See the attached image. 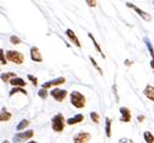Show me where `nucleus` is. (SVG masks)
I'll return each instance as SVG.
<instances>
[{
	"label": "nucleus",
	"instance_id": "4468645a",
	"mask_svg": "<svg viewBox=\"0 0 154 143\" xmlns=\"http://www.w3.org/2000/svg\"><path fill=\"white\" fill-rule=\"evenodd\" d=\"M11 118L12 114L6 108H2V111H0V121H9L11 120Z\"/></svg>",
	"mask_w": 154,
	"mask_h": 143
},
{
	"label": "nucleus",
	"instance_id": "9b49d317",
	"mask_svg": "<svg viewBox=\"0 0 154 143\" xmlns=\"http://www.w3.org/2000/svg\"><path fill=\"white\" fill-rule=\"evenodd\" d=\"M66 35L69 38V40L78 47V49H82V44H80V41H79V39H78V37H76V34L73 32V29H70V28H68V29H66Z\"/></svg>",
	"mask_w": 154,
	"mask_h": 143
},
{
	"label": "nucleus",
	"instance_id": "f257e3e1",
	"mask_svg": "<svg viewBox=\"0 0 154 143\" xmlns=\"http://www.w3.org/2000/svg\"><path fill=\"white\" fill-rule=\"evenodd\" d=\"M69 98H70V103L78 109H82L85 107L86 104V98L83 93L78 92V91H72L70 95H69Z\"/></svg>",
	"mask_w": 154,
	"mask_h": 143
},
{
	"label": "nucleus",
	"instance_id": "c85d7f7f",
	"mask_svg": "<svg viewBox=\"0 0 154 143\" xmlns=\"http://www.w3.org/2000/svg\"><path fill=\"white\" fill-rule=\"evenodd\" d=\"M27 78H28V80H30V81H32L33 86H36V85H38V79H36L35 77H33V75L28 74V75H27Z\"/></svg>",
	"mask_w": 154,
	"mask_h": 143
},
{
	"label": "nucleus",
	"instance_id": "ddd939ff",
	"mask_svg": "<svg viewBox=\"0 0 154 143\" xmlns=\"http://www.w3.org/2000/svg\"><path fill=\"white\" fill-rule=\"evenodd\" d=\"M84 120H85V117L83 114H76V115L67 119V124L68 125H75V124H79V123H82Z\"/></svg>",
	"mask_w": 154,
	"mask_h": 143
},
{
	"label": "nucleus",
	"instance_id": "2f4dec72",
	"mask_svg": "<svg viewBox=\"0 0 154 143\" xmlns=\"http://www.w3.org/2000/svg\"><path fill=\"white\" fill-rule=\"evenodd\" d=\"M119 142H129V143H132V139H128V138H123V139H119Z\"/></svg>",
	"mask_w": 154,
	"mask_h": 143
},
{
	"label": "nucleus",
	"instance_id": "a878e982",
	"mask_svg": "<svg viewBox=\"0 0 154 143\" xmlns=\"http://www.w3.org/2000/svg\"><path fill=\"white\" fill-rule=\"evenodd\" d=\"M10 41H11V44H14V45H20V44L22 43V40H21L18 37H16V35H11V37H10Z\"/></svg>",
	"mask_w": 154,
	"mask_h": 143
},
{
	"label": "nucleus",
	"instance_id": "aec40b11",
	"mask_svg": "<svg viewBox=\"0 0 154 143\" xmlns=\"http://www.w3.org/2000/svg\"><path fill=\"white\" fill-rule=\"evenodd\" d=\"M15 77H17V75H16V73H12V72H9V73H3L2 75H0L2 81H4V83H10V80L12 78H15Z\"/></svg>",
	"mask_w": 154,
	"mask_h": 143
},
{
	"label": "nucleus",
	"instance_id": "4be33fe9",
	"mask_svg": "<svg viewBox=\"0 0 154 143\" xmlns=\"http://www.w3.org/2000/svg\"><path fill=\"white\" fill-rule=\"evenodd\" d=\"M143 139H144V142H147V143H153V142H154V135L150 133L149 131H144V132H143Z\"/></svg>",
	"mask_w": 154,
	"mask_h": 143
},
{
	"label": "nucleus",
	"instance_id": "393cba45",
	"mask_svg": "<svg viewBox=\"0 0 154 143\" xmlns=\"http://www.w3.org/2000/svg\"><path fill=\"white\" fill-rule=\"evenodd\" d=\"M90 118H91V120H92L95 124H98V123H100V115H98L97 112H91V113H90Z\"/></svg>",
	"mask_w": 154,
	"mask_h": 143
},
{
	"label": "nucleus",
	"instance_id": "dca6fc26",
	"mask_svg": "<svg viewBox=\"0 0 154 143\" xmlns=\"http://www.w3.org/2000/svg\"><path fill=\"white\" fill-rule=\"evenodd\" d=\"M16 93H23L24 96H27L28 95V92L23 89V86H14L12 87V90L9 92V97H12L14 95H16Z\"/></svg>",
	"mask_w": 154,
	"mask_h": 143
},
{
	"label": "nucleus",
	"instance_id": "412c9836",
	"mask_svg": "<svg viewBox=\"0 0 154 143\" xmlns=\"http://www.w3.org/2000/svg\"><path fill=\"white\" fill-rule=\"evenodd\" d=\"M29 124H30V121H29L28 119H23V120H21V121L17 124L16 130H17V131H22V130L27 129V127L29 126Z\"/></svg>",
	"mask_w": 154,
	"mask_h": 143
},
{
	"label": "nucleus",
	"instance_id": "39448f33",
	"mask_svg": "<svg viewBox=\"0 0 154 143\" xmlns=\"http://www.w3.org/2000/svg\"><path fill=\"white\" fill-rule=\"evenodd\" d=\"M125 5H126L129 9H132V10H134V11H135V12H136V14H137V15H138L143 21H146V22H150V21H152V16H150L148 12H146V11L141 10L140 8H137L136 5H134V4L129 3V2H128V3H125Z\"/></svg>",
	"mask_w": 154,
	"mask_h": 143
},
{
	"label": "nucleus",
	"instance_id": "f03ea898",
	"mask_svg": "<svg viewBox=\"0 0 154 143\" xmlns=\"http://www.w3.org/2000/svg\"><path fill=\"white\" fill-rule=\"evenodd\" d=\"M66 123L67 120L64 119V117L61 114V113H57L52 119H51V127L55 132L60 133L64 130V126H66Z\"/></svg>",
	"mask_w": 154,
	"mask_h": 143
},
{
	"label": "nucleus",
	"instance_id": "0eeeda50",
	"mask_svg": "<svg viewBox=\"0 0 154 143\" xmlns=\"http://www.w3.org/2000/svg\"><path fill=\"white\" fill-rule=\"evenodd\" d=\"M120 112V121L122 123H130L131 121V111L128 107H120L119 108Z\"/></svg>",
	"mask_w": 154,
	"mask_h": 143
},
{
	"label": "nucleus",
	"instance_id": "f704fd0d",
	"mask_svg": "<svg viewBox=\"0 0 154 143\" xmlns=\"http://www.w3.org/2000/svg\"><path fill=\"white\" fill-rule=\"evenodd\" d=\"M153 5H154V0H153Z\"/></svg>",
	"mask_w": 154,
	"mask_h": 143
},
{
	"label": "nucleus",
	"instance_id": "1a4fd4ad",
	"mask_svg": "<svg viewBox=\"0 0 154 143\" xmlns=\"http://www.w3.org/2000/svg\"><path fill=\"white\" fill-rule=\"evenodd\" d=\"M90 139H91V135L89 132H79L78 135L74 136L73 142L74 143H86V142H90Z\"/></svg>",
	"mask_w": 154,
	"mask_h": 143
},
{
	"label": "nucleus",
	"instance_id": "7c9ffc66",
	"mask_svg": "<svg viewBox=\"0 0 154 143\" xmlns=\"http://www.w3.org/2000/svg\"><path fill=\"white\" fill-rule=\"evenodd\" d=\"M150 68H152V70H153V73H154V57H152L150 58Z\"/></svg>",
	"mask_w": 154,
	"mask_h": 143
},
{
	"label": "nucleus",
	"instance_id": "cd10ccee",
	"mask_svg": "<svg viewBox=\"0 0 154 143\" xmlns=\"http://www.w3.org/2000/svg\"><path fill=\"white\" fill-rule=\"evenodd\" d=\"M85 3L89 8H95L97 5V0H85Z\"/></svg>",
	"mask_w": 154,
	"mask_h": 143
},
{
	"label": "nucleus",
	"instance_id": "b1692460",
	"mask_svg": "<svg viewBox=\"0 0 154 143\" xmlns=\"http://www.w3.org/2000/svg\"><path fill=\"white\" fill-rule=\"evenodd\" d=\"M38 96H39L42 99H46V98H48V96H49L48 89H45V87H42L39 91H38Z\"/></svg>",
	"mask_w": 154,
	"mask_h": 143
},
{
	"label": "nucleus",
	"instance_id": "473e14b6",
	"mask_svg": "<svg viewBox=\"0 0 154 143\" xmlns=\"http://www.w3.org/2000/svg\"><path fill=\"white\" fill-rule=\"evenodd\" d=\"M137 120H138L140 123H142V121L144 120V115H138V117H137Z\"/></svg>",
	"mask_w": 154,
	"mask_h": 143
},
{
	"label": "nucleus",
	"instance_id": "c756f323",
	"mask_svg": "<svg viewBox=\"0 0 154 143\" xmlns=\"http://www.w3.org/2000/svg\"><path fill=\"white\" fill-rule=\"evenodd\" d=\"M112 90H113V93L115 95V99H117V102H119V96H118V91H117V85H113V87H112Z\"/></svg>",
	"mask_w": 154,
	"mask_h": 143
},
{
	"label": "nucleus",
	"instance_id": "20e7f679",
	"mask_svg": "<svg viewBox=\"0 0 154 143\" xmlns=\"http://www.w3.org/2000/svg\"><path fill=\"white\" fill-rule=\"evenodd\" d=\"M34 136V131L33 130H24V131H18L15 136H14V142H24L30 139Z\"/></svg>",
	"mask_w": 154,
	"mask_h": 143
},
{
	"label": "nucleus",
	"instance_id": "2eb2a0df",
	"mask_svg": "<svg viewBox=\"0 0 154 143\" xmlns=\"http://www.w3.org/2000/svg\"><path fill=\"white\" fill-rule=\"evenodd\" d=\"M88 37H89V38H90V39L92 40V44H94L95 49H96V50H97V52H98V53H100V55L102 56V58H106V55H104V53L102 52V49H101V46L98 45V43L96 41V39H95V37L92 35V33H88Z\"/></svg>",
	"mask_w": 154,
	"mask_h": 143
},
{
	"label": "nucleus",
	"instance_id": "9d476101",
	"mask_svg": "<svg viewBox=\"0 0 154 143\" xmlns=\"http://www.w3.org/2000/svg\"><path fill=\"white\" fill-rule=\"evenodd\" d=\"M30 59L34 61V62H36V63H42L43 62L42 52H40V50L38 49L36 46L30 47Z\"/></svg>",
	"mask_w": 154,
	"mask_h": 143
},
{
	"label": "nucleus",
	"instance_id": "6ab92c4d",
	"mask_svg": "<svg viewBox=\"0 0 154 143\" xmlns=\"http://www.w3.org/2000/svg\"><path fill=\"white\" fill-rule=\"evenodd\" d=\"M143 43H144V45H146V47H147L148 52L150 53V57H154V47H153V45H152V43H150L149 38L144 37V38H143Z\"/></svg>",
	"mask_w": 154,
	"mask_h": 143
},
{
	"label": "nucleus",
	"instance_id": "f8f14e48",
	"mask_svg": "<svg viewBox=\"0 0 154 143\" xmlns=\"http://www.w3.org/2000/svg\"><path fill=\"white\" fill-rule=\"evenodd\" d=\"M143 95L152 102H154V86H152L150 84H148L144 90H143Z\"/></svg>",
	"mask_w": 154,
	"mask_h": 143
},
{
	"label": "nucleus",
	"instance_id": "6e6552de",
	"mask_svg": "<svg viewBox=\"0 0 154 143\" xmlns=\"http://www.w3.org/2000/svg\"><path fill=\"white\" fill-rule=\"evenodd\" d=\"M66 83V78L63 77H60V78H56V79H52V80H49V81H45L42 87H45V89H50V87H54V86H58V85H62Z\"/></svg>",
	"mask_w": 154,
	"mask_h": 143
},
{
	"label": "nucleus",
	"instance_id": "72a5a7b5",
	"mask_svg": "<svg viewBox=\"0 0 154 143\" xmlns=\"http://www.w3.org/2000/svg\"><path fill=\"white\" fill-rule=\"evenodd\" d=\"M131 64H132V62H131L130 59H126V61H125V65H128V67H129V65H131Z\"/></svg>",
	"mask_w": 154,
	"mask_h": 143
},
{
	"label": "nucleus",
	"instance_id": "bb28decb",
	"mask_svg": "<svg viewBox=\"0 0 154 143\" xmlns=\"http://www.w3.org/2000/svg\"><path fill=\"white\" fill-rule=\"evenodd\" d=\"M0 58H2V64H3V65L8 63V62H6L8 57H5V52H4V50H3V49H0Z\"/></svg>",
	"mask_w": 154,
	"mask_h": 143
},
{
	"label": "nucleus",
	"instance_id": "423d86ee",
	"mask_svg": "<svg viewBox=\"0 0 154 143\" xmlns=\"http://www.w3.org/2000/svg\"><path fill=\"white\" fill-rule=\"evenodd\" d=\"M50 95L54 97V99L55 101H57V102H62L66 97H67V95H68V91L67 90H62V89H52L51 91H50Z\"/></svg>",
	"mask_w": 154,
	"mask_h": 143
},
{
	"label": "nucleus",
	"instance_id": "f3484780",
	"mask_svg": "<svg viewBox=\"0 0 154 143\" xmlns=\"http://www.w3.org/2000/svg\"><path fill=\"white\" fill-rule=\"evenodd\" d=\"M10 84L12 85V86H26L27 85V81H24L22 78H18V77H15V78H12L11 80H10Z\"/></svg>",
	"mask_w": 154,
	"mask_h": 143
},
{
	"label": "nucleus",
	"instance_id": "a211bd4d",
	"mask_svg": "<svg viewBox=\"0 0 154 143\" xmlns=\"http://www.w3.org/2000/svg\"><path fill=\"white\" fill-rule=\"evenodd\" d=\"M104 121H106V126H104V129H106V137L110 138L112 137V120L107 117L104 119Z\"/></svg>",
	"mask_w": 154,
	"mask_h": 143
},
{
	"label": "nucleus",
	"instance_id": "5701e85b",
	"mask_svg": "<svg viewBox=\"0 0 154 143\" xmlns=\"http://www.w3.org/2000/svg\"><path fill=\"white\" fill-rule=\"evenodd\" d=\"M89 59H90V62H91V64L94 65V68H95V69H96V70L98 72V74H101V75H103V70H102V69L100 68V65L97 64V62L95 61V58H94L92 56H89Z\"/></svg>",
	"mask_w": 154,
	"mask_h": 143
},
{
	"label": "nucleus",
	"instance_id": "7ed1b4c3",
	"mask_svg": "<svg viewBox=\"0 0 154 143\" xmlns=\"http://www.w3.org/2000/svg\"><path fill=\"white\" fill-rule=\"evenodd\" d=\"M6 57L10 62H14L15 64H22L24 62V56L22 52L20 51H16V50H9L6 52Z\"/></svg>",
	"mask_w": 154,
	"mask_h": 143
}]
</instances>
